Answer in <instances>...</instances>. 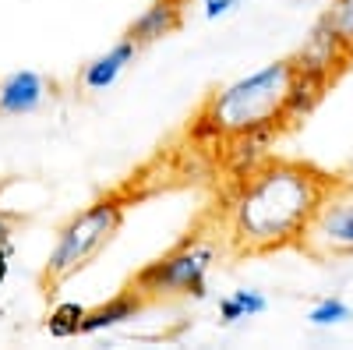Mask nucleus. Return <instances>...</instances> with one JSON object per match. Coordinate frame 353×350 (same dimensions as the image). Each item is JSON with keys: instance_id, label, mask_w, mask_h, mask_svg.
<instances>
[{"instance_id": "14", "label": "nucleus", "mask_w": 353, "mask_h": 350, "mask_svg": "<svg viewBox=\"0 0 353 350\" xmlns=\"http://www.w3.org/2000/svg\"><path fill=\"white\" fill-rule=\"evenodd\" d=\"M11 251H14V237H11V220L0 213V283L8 276V266H11Z\"/></svg>"}, {"instance_id": "9", "label": "nucleus", "mask_w": 353, "mask_h": 350, "mask_svg": "<svg viewBox=\"0 0 353 350\" xmlns=\"http://www.w3.org/2000/svg\"><path fill=\"white\" fill-rule=\"evenodd\" d=\"M138 311H141V294H134V286H131V294L113 298V301L103 304V308L85 311L81 333H103V329H110V326H121L124 318H134Z\"/></svg>"}, {"instance_id": "11", "label": "nucleus", "mask_w": 353, "mask_h": 350, "mask_svg": "<svg viewBox=\"0 0 353 350\" xmlns=\"http://www.w3.org/2000/svg\"><path fill=\"white\" fill-rule=\"evenodd\" d=\"M261 311H265V298L258 290H233V298H226L219 304L223 322H237V318H251V315H261Z\"/></svg>"}, {"instance_id": "10", "label": "nucleus", "mask_w": 353, "mask_h": 350, "mask_svg": "<svg viewBox=\"0 0 353 350\" xmlns=\"http://www.w3.org/2000/svg\"><path fill=\"white\" fill-rule=\"evenodd\" d=\"M81 322H85V308L74 304V301H64V304H57L46 318V329L50 336L57 340H68V336H78L81 333Z\"/></svg>"}, {"instance_id": "6", "label": "nucleus", "mask_w": 353, "mask_h": 350, "mask_svg": "<svg viewBox=\"0 0 353 350\" xmlns=\"http://www.w3.org/2000/svg\"><path fill=\"white\" fill-rule=\"evenodd\" d=\"M50 85L43 75L36 71H14L0 81V113L8 117H21V113H32L46 103Z\"/></svg>"}, {"instance_id": "12", "label": "nucleus", "mask_w": 353, "mask_h": 350, "mask_svg": "<svg viewBox=\"0 0 353 350\" xmlns=\"http://www.w3.org/2000/svg\"><path fill=\"white\" fill-rule=\"evenodd\" d=\"M325 21L332 25V32L339 36V43L346 50H353V0H336V8H332V14Z\"/></svg>"}, {"instance_id": "8", "label": "nucleus", "mask_w": 353, "mask_h": 350, "mask_svg": "<svg viewBox=\"0 0 353 350\" xmlns=\"http://www.w3.org/2000/svg\"><path fill=\"white\" fill-rule=\"evenodd\" d=\"M134 53H138V43L134 39H121L110 53H103V57H96L92 64L85 68V75H81V81H85V89H92V93H103V89H110V85L121 78V71L134 61Z\"/></svg>"}, {"instance_id": "3", "label": "nucleus", "mask_w": 353, "mask_h": 350, "mask_svg": "<svg viewBox=\"0 0 353 350\" xmlns=\"http://www.w3.org/2000/svg\"><path fill=\"white\" fill-rule=\"evenodd\" d=\"M124 198L121 195H110V198H99L96 206H88L85 213H78L57 237L53 251H50V262H46V280L50 283H64L68 276L81 273L88 262H96L99 251L121 233V223H124Z\"/></svg>"}, {"instance_id": "7", "label": "nucleus", "mask_w": 353, "mask_h": 350, "mask_svg": "<svg viewBox=\"0 0 353 350\" xmlns=\"http://www.w3.org/2000/svg\"><path fill=\"white\" fill-rule=\"evenodd\" d=\"M181 28V0H156L152 8H145V14L128 28V39L141 43H156L170 32Z\"/></svg>"}, {"instance_id": "13", "label": "nucleus", "mask_w": 353, "mask_h": 350, "mask_svg": "<svg viewBox=\"0 0 353 350\" xmlns=\"http://www.w3.org/2000/svg\"><path fill=\"white\" fill-rule=\"evenodd\" d=\"M307 318H311L314 326H336V322H346V318H350V308L339 298H325V301H318L311 308Z\"/></svg>"}, {"instance_id": "4", "label": "nucleus", "mask_w": 353, "mask_h": 350, "mask_svg": "<svg viewBox=\"0 0 353 350\" xmlns=\"http://www.w3.org/2000/svg\"><path fill=\"white\" fill-rule=\"evenodd\" d=\"M216 258V248L205 241H188L176 251H170L166 258L152 262L149 269H141L134 286L138 294L149 298H163V294H194L205 298V276Z\"/></svg>"}, {"instance_id": "2", "label": "nucleus", "mask_w": 353, "mask_h": 350, "mask_svg": "<svg viewBox=\"0 0 353 350\" xmlns=\"http://www.w3.org/2000/svg\"><path fill=\"white\" fill-rule=\"evenodd\" d=\"M297 61L265 64L261 71L216 93L201 121H209V128L226 138H254L269 131L290 117V96L297 85Z\"/></svg>"}, {"instance_id": "5", "label": "nucleus", "mask_w": 353, "mask_h": 350, "mask_svg": "<svg viewBox=\"0 0 353 350\" xmlns=\"http://www.w3.org/2000/svg\"><path fill=\"white\" fill-rule=\"evenodd\" d=\"M301 248L314 258H346L353 255V184L325 188L318 209L311 213L304 233H301Z\"/></svg>"}, {"instance_id": "1", "label": "nucleus", "mask_w": 353, "mask_h": 350, "mask_svg": "<svg viewBox=\"0 0 353 350\" xmlns=\"http://www.w3.org/2000/svg\"><path fill=\"white\" fill-rule=\"evenodd\" d=\"M329 181L301 163L261 166L233 202L230 233L241 251H272L297 241Z\"/></svg>"}, {"instance_id": "15", "label": "nucleus", "mask_w": 353, "mask_h": 350, "mask_svg": "<svg viewBox=\"0 0 353 350\" xmlns=\"http://www.w3.org/2000/svg\"><path fill=\"white\" fill-rule=\"evenodd\" d=\"M237 8V0H205V18H219Z\"/></svg>"}]
</instances>
